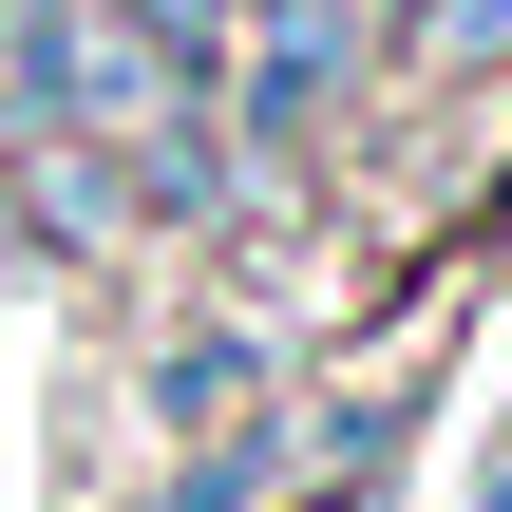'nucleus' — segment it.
<instances>
[{
  "label": "nucleus",
  "instance_id": "f257e3e1",
  "mask_svg": "<svg viewBox=\"0 0 512 512\" xmlns=\"http://www.w3.org/2000/svg\"><path fill=\"white\" fill-rule=\"evenodd\" d=\"M437 38H456V57H475V38H512V0H456V19H437Z\"/></svg>",
  "mask_w": 512,
  "mask_h": 512
}]
</instances>
